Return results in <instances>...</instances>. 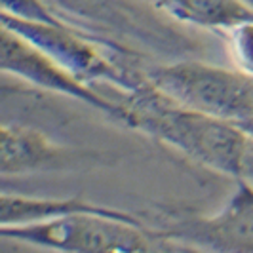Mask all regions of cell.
<instances>
[{
    "mask_svg": "<svg viewBox=\"0 0 253 253\" xmlns=\"http://www.w3.org/2000/svg\"><path fill=\"white\" fill-rule=\"evenodd\" d=\"M234 67L253 76V21H246L223 33Z\"/></svg>",
    "mask_w": 253,
    "mask_h": 253,
    "instance_id": "10",
    "label": "cell"
},
{
    "mask_svg": "<svg viewBox=\"0 0 253 253\" xmlns=\"http://www.w3.org/2000/svg\"><path fill=\"white\" fill-rule=\"evenodd\" d=\"M122 122L185 154L221 175L240 177L252 133L236 124L187 109L152 82L131 93H120Z\"/></svg>",
    "mask_w": 253,
    "mask_h": 253,
    "instance_id": "1",
    "label": "cell"
},
{
    "mask_svg": "<svg viewBox=\"0 0 253 253\" xmlns=\"http://www.w3.org/2000/svg\"><path fill=\"white\" fill-rule=\"evenodd\" d=\"M2 15H10L31 23L67 25L63 19L57 17V13L51 10L46 0H2Z\"/></svg>",
    "mask_w": 253,
    "mask_h": 253,
    "instance_id": "11",
    "label": "cell"
},
{
    "mask_svg": "<svg viewBox=\"0 0 253 253\" xmlns=\"http://www.w3.org/2000/svg\"><path fill=\"white\" fill-rule=\"evenodd\" d=\"M93 156V152L75 151L59 145L42 129L21 122L2 124L0 173L4 177L69 169L78 164H86Z\"/></svg>",
    "mask_w": 253,
    "mask_h": 253,
    "instance_id": "7",
    "label": "cell"
},
{
    "mask_svg": "<svg viewBox=\"0 0 253 253\" xmlns=\"http://www.w3.org/2000/svg\"><path fill=\"white\" fill-rule=\"evenodd\" d=\"M179 25L227 33L228 29L253 21V6L244 0H151Z\"/></svg>",
    "mask_w": 253,
    "mask_h": 253,
    "instance_id": "8",
    "label": "cell"
},
{
    "mask_svg": "<svg viewBox=\"0 0 253 253\" xmlns=\"http://www.w3.org/2000/svg\"><path fill=\"white\" fill-rule=\"evenodd\" d=\"M71 29L111 40L124 48L149 55L194 51L192 38L179 31L177 21L160 12L151 0H46ZM151 57V55H149Z\"/></svg>",
    "mask_w": 253,
    "mask_h": 253,
    "instance_id": "3",
    "label": "cell"
},
{
    "mask_svg": "<svg viewBox=\"0 0 253 253\" xmlns=\"http://www.w3.org/2000/svg\"><path fill=\"white\" fill-rule=\"evenodd\" d=\"M2 71L6 75L25 82L27 86L46 93L61 95L73 101L84 103L91 109L109 116L114 122H122V107L116 99L101 95L93 86L82 82L71 71L53 61L50 55L27 42L23 37L2 27Z\"/></svg>",
    "mask_w": 253,
    "mask_h": 253,
    "instance_id": "6",
    "label": "cell"
},
{
    "mask_svg": "<svg viewBox=\"0 0 253 253\" xmlns=\"http://www.w3.org/2000/svg\"><path fill=\"white\" fill-rule=\"evenodd\" d=\"M105 208L107 206L86 202L82 198H44L4 192L0 200V227L29 225L80 211H99Z\"/></svg>",
    "mask_w": 253,
    "mask_h": 253,
    "instance_id": "9",
    "label": "cell"
},
{
    "mask_svg": "<svg viewBox=\"0 0 253 253\" xmlns=\"http://www.w3.org/2000/svg\"><path fill=\"white\" fill-rule=\"evenodd\" d=\"M145 73L162 93L187 109L227 120L242 129L253 126V76L236 67L177 57L168 63L149 59Z\"/></svg>",
    "mask_w": 253,
    "mask_h": 253,
    "instance_id": "4",
    "label": "cell"
},
{
    "mask_svg": "<svg viewBox=\"0 0 253 253\" xmlns=\"http://www.w3.org/2000/svg\"><path fill=\"white\" fill-rule=\"evenodd\" d=\"M244 2H248V4H252L253 6V0H244Z\"/></svg>",
    "mask_w": 253,
    "mask_h": 253,
    "instance_id": "12",
    "label": "cell"
},
{
    "mask_svg": "<svg viewBox=\"0 0 253 253\" xmlns=\"http://www.w3.org/2000/svg\"><path fill=\"white\" fill-rule=\"evenodd\" d=\"M6 240L57 252H166L177 250L141 213L116 208L80 211L29 225L0 227Z\"/></svg>",
    "mask_w": 253,
    "mask_h": 253,
    "instance_id": "2",
    "label": "cell"
},
{
    "mask_svg": "<svg viewBox=\"0 0 253 253\" xmlns=\"http://www.w3.org/2000/svg\"><path fill=\"white\" fill-rule=\"evenodd\" d=\"M141 215L177 250L253 253V183L246 179H236L232 194L215 213L158 208Z\"/></svg>",
    "mask_w": 253,
    "mask_h": 253,
    "instance_id": "5",
    "label": "cell"
}]
</instances>
